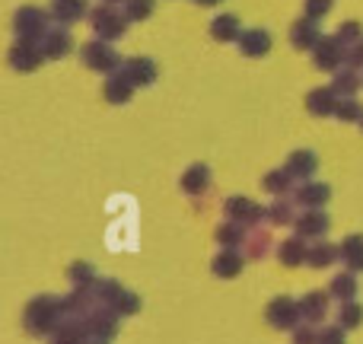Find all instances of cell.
Masks as SVG:
<instances>
[{"mask_svg": "<svg viewBox=\"0 0 363 344\" xmlns=\"http://www.w3.org/2000/svg\"><path fill=\"white\" fill-rule=\"evenodd\" d=\"M347 255H351V265H357V268H363V239H347Z\"/></svg>", "mask_w": 363, "mask_h": 344, "instance_id": "4", "label": "cell"}, {"mask_svg": "<svg viewBox=\"0 0 363 344\" xmlns=\"http://www.w3.org/2000/svg\"><path fill=\"white\" fill-rule=\"evenodd\" d=\"M233 32H236V19L233 16H220L217 23H213V35L217 38H230Z\"/></svg>", "mask_w": 363, "mask_h": 344, "instance_id": "3", "label": "cell"}, {"mask_svg": "<svg viewBox=\"0 0 363 344\" xmlns=\"http://www.w3.org/2000/svg\"><path fill=\"white\" fill-rule=\"evenodd\" d=\"M268 32H245V38H242V51L245 55H264V51H268Z\"/></svg>", "mask_w": 363, "mask_h": 344, "instance_id": "1", "label": "cell"}, {"mask_svg": "<svg viewBox=\"0 0 363 344\" xmlns=\"http://www.w3.org/2000/svg\"><path fill=\"white\" fill-rule=\"evenodd\" d=\"M290 309H294V306H290L287 300L274 303V306H271V319H274V322H290V316H294Z\"/></svg>", "mask_w": 363, "mask_h": 344, "instance_id": "5", "label": "cell"}, {"mask_svg": "<svg viewBox=\"0 0 363 344\" xmlns=\"http://www.w3.org/2000/svg\"><path fill=\"white\" fill-rule=\"evenodd\" d=\"M201 4H217V0H201Z\"/></svg>", "mask_w": 363, "mask_h": 344, "instance_id": "7", "label": "cell"}, {"mask_svg": "<svg viewBox=\"0 0 363 344\" xmlns=\"http://www.w3.org/2000/svg\"><path fill=\"white\" fill-rule=\"evenodd\" d=\"M217 271H220V274H236V271H239V258L236 255H223L217 262Z\"/></svg>", "mask_w": 363, "mask_h": 344, "instance_id": "6", "label": "cell"}, {"mask_svg": "<svg viewBox=\"0 0 363 344\" xmlns=\"http://www.w3.org/2000/svg\"><path fill=\"white\" fill-rule=\"evenodd\" d=\"M55 10H57V16L74 19V16H80L83 0H55Z\"/></svg>", "mask_w": 363, "mask_h": 344, "instance_id": "2", "label": "cell"}]
</instances>
